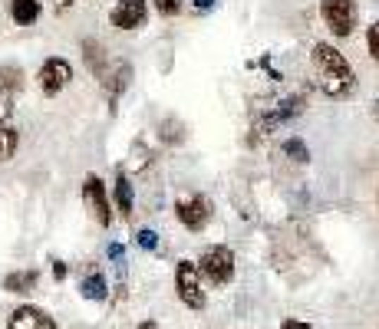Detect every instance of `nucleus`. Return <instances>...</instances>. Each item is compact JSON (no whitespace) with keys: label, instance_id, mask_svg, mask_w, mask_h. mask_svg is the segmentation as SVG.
<instances>
[{"label":"nucleus","instance_id":"nucleus-1","mask_svg":"<svg viewBox=\"0 0 379 329\" xmlns=\"http://www.w3.org/2000/svg\"><path fill=\"white\" fill-rule=\"evenodd\" d=\"M313 70H317V80H320V86H323L327 96L343 99V96L353 92L356 76H353V70H349L347 56H343L340 50H333L330 43H317V46H313Z\"/></svg>","mask_w":379,"mask_h":329},{"label":"nucleus","instance_id":"nucleus-2","mask_svg":"<svg viewBox=\"0 0 379 329\" xmlns=\"http://www.w3.org/2000/svg\"><path fill=\"white\" fill-rule=\"evenodd\" d=\"M320 17L333 37H349L356 27V0H320Z\"/></svg>","mask_w":379,"mask_h":329},{"label":"nucleus","instance_id":"nucleus-3","mask_svg":"<svg viewBox=\"0 0 379 329\" xmlns=\"http://www.w3.org/2000/svg\"><path fill=\"white\" fill-rule=\"evenodd\" d=\"M175 283H178V297H182L185 306L201 309L205 306V290H201V280H198V267L192 260H178V270H175Z\"/></svg>","mask_w":379,"mask_h":329},{"label":"nucleus","instance_id":"nucleus-4","mask_svg":"<svg viewBox=\"0 0 379 329\" xmlns=\"http://www.w3.org/2000/svg\"><path fill=\"white\" fill-rule=\"evenodd\" d=\"M201 273H205L208 283H215V287L228 283V280L235 277V254L228 247H208L205 254H201Z\"/></svg>","mask_w":379,"mask_h":329},{"label":"nucleus","instance_id":"nucleus-5","mask_svg":"<svg viewBox=\"0 0 379 329\" xmlns=\"http://www.w3.org/2000/svg\"><path fill=\"white\" fill-rule=\"evenodd\" d=\"M82 201H86V208L92 211V218L99 221L103 228L113 224V208H109V194H106V185L99 175H86L82 181Z\"/></svg>","mask_w":379,"mask_h":329},{"label":"nucleus","instance_id":"nucleus-6","mask_svg":"<svg viewBox=\"0 0 379 329\" xmlns=\"http://www.w3.org/2000/svg\"><path fill=\"white\" fill-rule=\"evenodd\" d=\"M175 214L188 230H201L211 221V201L205 194H188L175 201Z\"/></svg>","mask_w":379,"mask_h":329},{"label":"nucleus","instance_id":"nucleus-7","mask_svg":"<svg viewBox=\"0 0 379 329\" xmlns=\"http://www.w3.org/2000/svg\"><path fill=\"white\" fill-rule=\"evenodd\" d=\"M37 80H40V89L46 92V96H56L60 89H66V86H70L73 66H70L66 60H60V56H50V60L40 66Z\"/></svg>","mask_w":379,"mask_h":329},{"label":"nucleus","instance_id":"nucleus-8","mask_svg":"<svg viewBox=\"0 0 379 329\" xmlns=\"http://www.w3.org/2000/svg\"><path fill=\"white\" fill-rule=\"evenodd\" d=\"M145 13H149V4L145 0H119L113 7V13H109V20L119 30H135V27H142Z\"/></svg>","mask_w":379,"mask_h":329},{"label":"nucleus","instance_id":"nucleus-9","mask_svg":"<svg viewBox=\"0 0 379 329\" xmlns=\"http://www.w3.org/2000/svg\"><path fill=\"white\" fill-rule=\"evenodd\" d=\"M11 329H56L50 313H43L40 306H17L11 313Z\"/></svg>","mask_w":379,"mask_h":329},{"label":"nucleus","instance_id":"nucleus-10","mask_svg":"<svg viewBox=\"0 0 379 329\" xmlns=\"http://www.w3.org/2000/svg\"><path fill=\"white\" fill-rule=\"evenodd\" d=\"M37 280H40L37 270H17V273H7L4 277V290L7 293H30L37 287Z\"/></svg>","mask_w":379,"mask_h":329},{"label":"nucleus","instance_id":"nucleus-11","mask_svg":"<svg viewBox=\"0 0 379 329\" xmlns=\"http://www.w3.org/2000/svg\"><path fill=\"white\" fill-rule=\"evenodd\" d=\"M82 56H86V66H89L99 80H106V50H103V43L86 40L82 43Z\"/></svg>","mask_w":379,"mask_h":329},{"label":"nucleus","instance_id":"nucleus-12","mask_svg":"<svg viewBox=\"0 0 379 329\" xmlns=\"http://www.w3.org/2000/svg\"><path fill=\"white\" fill-rule=\"evenodd\" d=\"M132 204H135L132 185H129V178L119 171V175H116V208H119V214H123V218H132Z\"/></svg>","mask_w":379,"mask_h":329},{"label":"nucleus","instance_id":"nucleus-13","mask_svg":"<svg viewBox=\"0 0 379 329\" xmlns=\"http://www.w3.org/2000/svg\"><path fill=\"white\" fill-rule=\"evenodd\" d=\"M11 17L20 27H30L40 17V0H11Z\"/></svg>","mask_w":379,"mask_h":329},{"label":"nucleus","instance_id":"nucleus-14","mask_svg":"<svg viewBox=\"0 0 379 329\" xmlns=\"http://www.w3.org/2000/svg\"><path fill=\"white\" fill-rule=\"evenodd\" d=\"M17 145H20V132L11 125H0V165L17 155Z\"/></svg>","mask_w":379,"mask_h":329},{"label":"nucleus","instance_id":"nucleus-15","mask_svg":"<svg viewBox=\"0 0 379 329\" xmlns=\"http://www.w3.org/2000/svg\"><path fill=\"white\" fill-rule=\"evenodd\" d=\"M80 290L86 299H106V277L103 273H89V277L80 283Z\"/></svg>","mask_w":379,"mask_h":329},{"label":"nucleus","instance_id":"nucleus-16","mask_svg":"<svg viewBox=\"0 0 379 329\" xmlns=\"http://www.w3.org/2000/svg\"><path fill=\"white\" fill-rule=\"evenodd\" d=\"M0 89H7V92L23 89V70L20 66H0Z\"/></svg>","mask_w":379,"mask_h":329},{"label":"nucleus","instance_id":"nucleus-17","mask_svg":"<svg viewBox=\"0 0 379 329\" xmlns=\"http://www.w3.org/2000/svg\"><path fill=\"white\" fill-rule=\"evenodd\" d=\"M129 73H132L129 66H119V70H116L113 76H109V80H113V82H109V106H116L119 92H123L125 86H129Z\"/></svg>","mask_w":379,"mask_h":329},{"label":"nucleus","instance_id":"nucleus-18","mask_svg":"<svg viewBox=\"0 0 379 329\" xmlns=\"http://www.w3.org/2000/svg\"><path fill=\"white\" fill-rule=\"evenodd\" d=\"M284 155H290L294 161H307V159H310V151L304 149V142H297V139L284 142Z\"/></svg>","mask_w":379,"mask_h":329},{"label":"nucleus","instance_id":"nucleus-19","mask_svg":"<svg viewBox=\"0 0 379 329\" xmlns=\"http://www.w3.org/2000/svg\"><path fill=\"white\" fill-rule=\"evenodd\" d=\"M13 116V92L0 89V122H7Z\"/></svg>","mask_w":379,"mask_h":329},{"label":"nucleus","instance_id":"nucleus-20","mask_svg":"<svg viewBox=\"0 0 379 329\" xmlns=\"http://www.w3.org/2000/svg\"><path fill=\"white\" fill-rule=\"evenodd\" d=\"M366 46H369V56L379 63V23L369 27V37H366Z\"/></svg>","mask_w":379,"mask_h":329},{"label":"nucleus","instance_id":"nucleus-21","mask_svg":"<svg viewBox=\"0 0 379 329\" xmlns=\"http://www.w3.org/2000/svg\"><path fill=\"white\" fill-rule=\"evenodd\" d=\"M139 247H145V250H155L159 247V234H155V230H139Z\"/></svg>","mask_w":379,"mask_h":329},{"label":"nucleus","instance_id":"nucleus-22","mask_svg":"<svg viewBox=\"0 0 379 329\" xmlns=\"http://www.w3.org/2000/svg\"><path fill=\"white\" fill-rule=\"evenodd\" d=\"M155 7H159V13L172 17V13H178V0H155Z\"/></svg>","mask_w":379,"mask_h":329},{"label":"nucleus","instance_id":"nucleus-23","mask_svg":"<svg viewBox=\"0 0 379 329\" xmlns=\"http://www.w3.org/2000/svg\"><path fill=\"white\" fill-rule=\"evenodd\" d=\"M53 277L56 280L66 277V263H63V260H53Z\"/></svg>","mask_w":379,"mask_h":329},{"label":"nucleus","instance_id":"nucleus-24","mask_svg":"<svg viewBox=\"0 0 379 329\" xmlns=\"http://www.w3.org/2000/svg\"><path fill=\"white\" fill-rule=\"evenodd\" d=\"M280 329H313V326H310V323H300V319H287Z\"/></svg>","mask_w":379,"mask_h":329},{"label":"nucleus","instance_id":"nucleus-25","mask_svg":"<svg viewBox=\"0 0 379 329\" xmlns=\"http://www.w3.org/2000/svg\"><path fill=\"white\" fill-rule=\"evenodd\" d=\"M109 257H113V260H123V257H125V250L119 247V244H109Z\"/></svg>","mask_w":379,"mask_h":329},{"label":"nucleus","instance_id":"nucleus-26","mask_svg":"<svg viewBox=\"0 0 379 329\" xmlns=\"http://www.w3.org/2000/svg\"><path fill=\"white\" fill-rule=\"evenodd\" d=\"M211 4L215 0H195V11H211Z\"/></svg>","mask_w":379,"mask_h":329},{"label":"nucleus","instance_id":"nucleus-27","mask_svg":"<svg viewBox=\"0 0 379 329\" xmlns=\"http://www.w3.org/2000/svg\"><path fill=\"white\" fill-rule=\"evenodd\" d=\"M139 329H162L159 323H152V319H145V323H139Z\"/></svg>","mask_w":379,"mask_h":329},{"label":"nucleus","instance_id":"nucleus-28","mask_svg":"<svg viewBox=\"0 0 379 329\" xmlns=\"http://www.w3.org/2000/svg\"><path fill=\"white\" fill-rule=\"evenodd\" d=\"M56 7H60V11H66V7H73V0H56Z\"/></svg>","mask_w":379,"mask_h":329},{"label":"nucleus","instance_id":"nucleus-29","mask_svg":"<svg viewBox=\"0 0 379 329\" xmlns=\"http://www.w3.org/2000/svg\"><path fill=\"white\" fill-rule=\"evenodd\" d=\"M376 119H379V106H376Z\"/></svg>","mask_w":379,"mask_h":329}]
</instances>
